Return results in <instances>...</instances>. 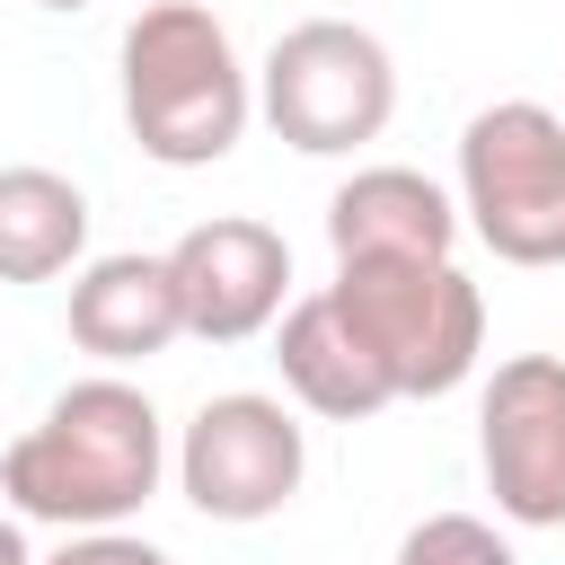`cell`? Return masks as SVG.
I'll return each mask as SVG.
<instances>
[{"label": "cell", "mask_w": 565, "mask_h": 565, "mask_svg": "<svg viewBox=\"0 0 565 565\" xmlns=\"http://www.w3.org/2000/svg\"><path fill=\"white\" fill-rule=\"evenodd\" d=\"M459 221L503 265H565V115L539 97L477 106L459 124Z\"/></svg>", "instance_id": "277c9868"}, {"label": "cell", "mask_w": 565, "mask_h": 565, "mask_svg": "<svg viewBox=\"0 0 565 565\" xmlns=\"http://www.w3.org/2000/svg\"><path fill=\"white\" fill-rule=\"evenodd\" d=\"M35 9H53V18H71V9H88V0H35Z\"/></svg>", "instance_id": "2e32d148"}, {"label": "cell", "mask_w": 565, "mask_h": 565, "mask_svg": "<svg viewBox=\"0 0 565 565\" xmlns=\"http://www.w3.org/2000/svg\"><path fill=\"white\" fill-rule=\"evenodd\" d=\"M177 300H185V335L203 344H247L291 309V247L274 221L247 212H212L168 247Z\"/></svg>", "instance_id": "ba28073f"}, {"label": "cell", "mask_w": 565, "mask_h": 565, "mask_svg": "<svg viewBox=\"0 0 565 565\" xmlns=\"http://www.w3.org/2000/svg\"><path fill=\"white\" fill-rule=\"evenodd\" d=\"M327 300L380 353L397 397H450L486 353V291L459 256H335Z\"/></svg>", "instance_id": "3957f363"}, {"label": "cell", "mask_w": 565, "mask_h": 565, "mask_svg": "<svg viewBox=\"0 0 565 565\" xmlns=\"http://www.w3.org/2000/svg\"><path fill=\"white\" fill-rule=\"evenodd\" d=\"M35 565H177V556L150 547L141 530H62V547L35 556Z\"/></svg>", "instance_id": "5bb4252c"}, {"label": "cell", "mask_w": 565, "mask_h": 565, "mask_svg": "<svg viewBox=\"0 0 565 565\" xmlns=\"http://www.w3.org/2000/svg\"><path fill=\"white\" fill-rule=\"evenodd\" d=\"M0 565H35V547H26V521H18V512H0Z\"/></svg>", "instance_id": "9a60e30c"}, {"label": "cell", "mask_w": 565, "mask_h": 565, "mask_svg": "<svg viewBox=\"0 0 565 565\" xmlns=\"http://www.w3.org/2000/svg\"><path fill=\"white\" fill-rule=\"evenodd\" d=\"M477 468L512 530H565V362L512 353L477 397Z\"/></svg>", "instance_id": "52a82bcc"}, {"label": "cell", "mask_w": 565, "mask_h": 565, "mask_svg": "<svg viewBox=\"0 0 565 565\" xmlns=\"http://www.w3.org/2000/svg\"><path fill=\"white\" fill-rule=\"evenodd\" d=\"M256 115L291 150H309V159H344V150H362V141L388 132V115H397V62L353 18H300L256 62Z\"/></svg>", "instance_id": "5b68a950"}, {"label": "cell", "mask_w": 565, "mask_h": 565, "mask_svg": "<svg viewBox=\"0 0 565 565\" xmlns=\"http://www.w3.org/2000/svg\"><path fill=\"white\" fill-rule=\"evenodd\" d=\"M88 265V194L62 168H0V282H62Z\"/></svg>", "instance_id": "7c38bea8"}, {"label": "cell", "mask_w": 565, "mask_h": 565, "mask_svg": "<svg viewBox=\"0 0 565 565\" xmlns=\"http://www.w3.org/2000/svg\"><path fill=\"white\" fill-rule=\"evenodd\" d=\"M309 477V433L282 397L265 388H221L194 406V424L177 433V494L203 521H274Z\"/></svg>", "instance_id": "8992f818"}, {"label": "cell", "mask_w": 565, "mask_h": 565, "mask_svg": "<svg viewBox=\"0 0 565 565\" xmlns=\"http://www.w3.org/2000/svg\"><path fill=\"white\" fill-rule=\"evenodd\" d=\"M185 335V300L168 256H88L71 274V344L97 353L106 371H132Z\"/></svg>", "instance_id": "30bf717a"}, {"label": "cell", "mask_w": 565, "mask_h": 565, "mask_svg": "<svg viewBox=\"0 0 565 565\" xmlns=\"http://www.w3.org/2000/svg\"><path fill=\"white\" fill-rule=\"evenodd\" d=\"M168 468L177 450L150 388L124 371H88L0 450V494L18 521H44V530H124Z\"/></svg>", "instance_id": "6da1fadb"}, {"label": "cell", "mask_w": 565, "mask_h": 565, "mask_svg": "<svg viewBox=\"0 0 565 565\" xmlns=\"http://www.w3.org/2000/svg\"><path fill=\"white\" fill-rule=\"evenodd\" d=\"M124 132L159 168H212L256 124V71L203 0H150L124 26Z\"/></svg>", "instance_id": "7a4b0ae2"}, {"label": "cell", "mask_w": 565, "mask_h": 565, "mask_svg": "<svg viewBox=\"0 0 565 565\" xmlns=\"http://www.w3.org/2000/svg\"><path fill=\"white\" fill-rule=\"evenodd\" d=\"M397 565H521L512 539L477 512H424L406 539H397Z\"/></svg>", "instance_id": "4fadbf2b"}, {"label": "cell", "mask_w": 565, "mask_h": 565, "mask_svg": "<svg viewBox=\"0 0 565 565\" xmlns=\"http://www.w3.org/2000/svg\"><path fill=\"white\" fill-rule=\"evenodd\" d=\"M274 371H282V397L327 415V424H371L380 406H397L380 353L353 335V318L327 291H309V300H291L274 318Z\"/></svg>", "instance_id": "9c48e42d"}, {"label": "cell", "mask_w": 565, "mask_h": 565, "mask_svg": "<svg viewBox=\"0 0 565 565\" xmlns=\"http://www.w3.org/2000/svg\"><path fill=\"white\" fill-rule=\"evenodd\" d=\"M459 194H441L424 168H353L327 194V247L335 256H450L459 247Z\"/></svg>", "instance_id": "8fae6325"}]
</instances>
